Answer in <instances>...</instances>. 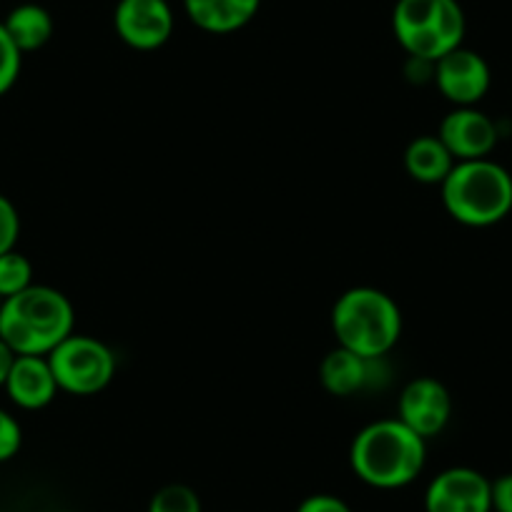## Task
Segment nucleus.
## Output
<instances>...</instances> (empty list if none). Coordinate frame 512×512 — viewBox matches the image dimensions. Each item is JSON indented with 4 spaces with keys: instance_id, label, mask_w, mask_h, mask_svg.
<instances>
[{
    "instance_id": "f257e3e1",
    "label": "nucleus",
    "mask_w": 512,
    "mask_h": 512,
    "mask_svg": "<svg viewBox=\"0 0 512 512\" xmlns=\"http://www.w3.org/2000/svg\"><path fill=\"white\" fill-rule=\"evenodd\" d=\"M427 460L425 437L395 420H379L357 432L349 447L354 475L377 490H397L420 477Z\"/></svg>"
},
{
    "instance_id": "f03ea898",
    "label": "nucleus",
    "mask_w": 512,
    "mask_h": 512,
    "mask_svg": "<svg viewBox=\"0 0 512 512\" xmlns=\"http://www.w3.org/2000/svg\"><path fill=\"white\" fill-rule=\"evenodd\" d=\"M76 312L71 299L46 284H31L16 297L3 299L0 339L16 354L48 357L73 334Z\"/></svg>"
},
{
    "instance_id": "7ed1b4c3",
    "label": "nucleus",
    "mask_w": 512,
    "mask_h": 512,
    "mask_svg": "<svg viewBox=\"0 0 512 512\" xmlns=\"http://www.w3.org/2000/svg\"><path fill=\"white\" fill-rule=\"evenodd\" d=\"M339 347L364 359H379L402 337V312L390 294L374 287L347 289L332 309Z\"/></svg>"
},
{
    "instance_id": "20e7f679",
    "label": "nucleus",
    "mask_w": 512,
    "mask_h": 512,
    "mask_svg": "<svg viewBox=\"0 0 512 512\" xmlns=\"http://www.w3.org/2000/svg\"><path fill=\"white\" fill-rule=\"evenodd\" d=\"M440 189L447 214L465 226H495L512 211V176L492 159L457 161Z\"/></svg>"
},
{
    "instance_id": "39448f33",
    "label": "nucleus",
    "mask_w": 512,
    "mask_h": 512,
    "mask_svg": "<svg viewBox=\"0 0 512 512\" xmlns=\"http://www.w3.org/2000/svg\"><path fill=\"white\" fill-rule=\"evenodd\" d=\"M392 31L407 56L435 63L462 46L467 18L457 0H397Z\"/></svg>"
},
{
    "instance_id": "423d86ee",
    "label": "nucleus",
    "mask_w": 512,
    "mask_h": 512,
    "mask_svg": "<svg viewBox=\"0 0 512 512\" xmlns=\"http://www.w3.org/2000/svg\"><path fill=\"white\" fill-rule=\"evenodd\" d=\"M48 364L53 369V377L58 382V390L68 395L88 397L106 390L116 374V357L111 349L96 337L76 334L63 339L51 354Z\"/></svg>"
},
{
    "instance_id": "0eeeda50",
    "label": "nucleus",
    "mask_w": 512,
    "mask_h": 512,
    "mask_svg": "<svg viewBox=\"0 0 512 512\" xmlns=\"http://www.w3.org/2000/svg\"><path fill=\"white\" fill-rule=\"evenodd\" d=\"M113 28L128 48L156 51L174 36V11L169 0H118Z\"/></svg>"
},
{
    "instance_id": "6e6552de",
    "label": "nucleus",
    "mask_w": 512,
    "mask_h": 512,
    "mask_svg": "<svg viewBox=\"0 0 512 512\" xmlns=\"http://www.w3.org/2000/svg\"><path fill=\"white\" fill-rule=\"evenodd\" d=\"M425 512H492V482L472 467H447L427 485Z\"/></svg>"
},
{
    "instance_id": "1a4fd4ad",
    "label": "nucleus",
    "mask_w": 512,
    "mask_h": 512,
    "mask_svg": "<svg viewBox=\"0 0 512 512\" xmlns=\"http://www.w3.org/2000/svg\"><path fill=\"white\" fill-rule=\"evenodd\" d=\"M432 81L437 83L442 96L450 103L460 106H475L490 91V66L477 51L460 46L435 61Z\"/></svg>"
},
{
    "instance_id": "9d476101",
    "label": "nucleus",
    "mask_w": 512,
    "mask_h": 512,
    "mask_svg": "<svg viewBox=\"0 0 512 512\" xmlns=\"http://www.w3.org/2000/svg\"><path fill=\"white\" fill-rule=\"evenodd\" d=\"M452 417V397L435 377H417L405 384L397 402V420L405 422L420 437H435Z\"/></svg>"
},
{
    "instance_id": "9b49d317",
    "label": "nucleus",
    "mask_w": 512,
    "mask_h": 512,
    "mask_svg": "<svg viewBox=\"0 0 512 512\" xmlns=\"http://www.w3.org/2000/svg\"><path fill=\"white\" fill-rule=\"evenodd\" d=\"M437 136L455 161H475L490 159L500 131L487 113L477 111L475 106H460L442 118Z\"/></svg>"
},
{
    "instance_id": "f8f14e48",
    "label": "nucleus",
    "mask_w": 512,
    "mask_h": 512,
    "mask_svg": "<svg viewBox=\"0 0 512 512\" xmlns=\"http://www.w3.org/2000/svg\"><path fill=\"white\" fill-rule=\"evenodd\" d=\"M3 390L21 410H43L51 405L58 395V382L53 377L48 357L16 354Z\"/></svg>"
},
{
    "instance_id": "ddd939ff",
    "label": "nucleus",
    "mask_w": 512,
    "mask_h": 512,
    "mask_svg": "<svg viewBox=\"0 0 512 512\" xmlns=\"http://www.w3.org/2000/svg\"><path fill=\"white\" fill-rule=\"evenodd\" d=\"M262 0H184V11L199 31L226 36L249 26Z\"/></svg>"
},
{
    "instance_id": "4468645a",
    "label": "nucleus",
    "mask_w": 512,
    "mask_h": 512,
    "mask_svg": "<svg viewBox=\"0 0 512 512\" xmlns=\"http://www.w3.org/2000/svg\"><path fill=\"white\" fill-rule=\"evenodd\" d=\"M377 359H364L349 349L339 347L332 349L319 364V379L322 387L334 397H349L359 392L369 382V367Z\"/></svg>"
},
{
    "instance_id": "2eb2a0df",
    "label": "nucleus",
    "mask_w": 512,
    "mask_h": 512,
    "mask_svg": "<svg viewBox=\"0 0 512 512\" xmlns=\"http://www.w3.org/2000/svg\"><path fill=\"white\" fill-rule=\"evenodd\" d=\"M457 161L440 136H417L405 151V169L420 184H442Z\"/></svg>"
},
{
    "instance_id": "dca6fc26",
    "label": "nucleus",
    "mask_w": 512,
    "mask_h": 512,
    "mask_svg": "<svg viewBox=\"0 0 512 512\" xmlns=\"http://www.w3.org/2000/svg\"><path fill=\"white\" fill-rule=\"evenodd\" d=\"M3 26H6L13 43L21 48L23 56L33 51H41L53 38L51 13L43 6H38V3H21V6H16L6 16Z\"/></svg>"
},
{
    "instance_id": "f3484780",
    "label": "nucleus",
    "mask_w": 512,
    "mask_h": 512,
    "mask_svg": "<svg viewBox=\"0 0 512 512\" xmlns=\"http://www.w3.org/2000/svg\"><path fill=\"white\" fill-rule=\"evenodd\" d=\"M33 284V264L21 251L0 254V299L16 297Z\"/></svg>"
},
{
    "instance_id": "a211bd4d",
    "label": "nucleus",
    "mask_w": 512,
    "mask_h": 512,
    "mask_svg": "<svg viewBox=\"0 0 512 512\" xmlns=\"http://www.w3.org/2000/svg\"><path fill=\"white\" fill-rule=\"evenodd\" d=\"M149 512H204V507H201V497L196 495L194 487L174 482V485L161 487L151 497Z\"/></svg>"
},
{
    "instance_id": "6ab92c4d",
    "label": "nucleus",
    "mask_w": 512,
    "mask_h": 512,
    "mask_svg": "<svg viewBox=\"0 0 512 512\" xmlns=\"http://www.w3.org/2000/svg\"><path fill=\"white\" fill-rule=\"evenodd\" d=\"M23 66V53L21 48L13 43L8 36L6 26L0 21V96H6L13 86H16L18 76H21Z\"/></svg>"
},
{
    "instance_id": "aec40b11",
    "label": "nucleus",
    "mask_w": 512,
    "mask_h": 512,
    "mask_svg": "<svg viewBox=\"0 0 512 512\" xmlns=\"http://www.w3.org/2000/svg\"><path fill=\"white\" fill-rule=\"evenodd\" d=\"M21 236V214L8 196L0 194V254L16 249Z\"/></svg>"
},
{
    "instance_id": "412c9836",
    "label": "nucleus",
    "mask_w": 512,
    "mask_h": 512,
    "mask_svg": "<svg viewBox=\"0 0 512 512\" xmlns=\"http://www.w3.org/2000/svg\"><path fill=\"white\" fill-rule=\"evenodd\" d=\"M23 445V430L16 417L0 407V462H8L18 455Z\"/></svg>"
},
{
    "instance_id": "4be33fe9",
    "label": "nucleus",
    "mask_w": 512,
    "mask_h": 512,
    "mask_svg": "<svg viewBox=\"0 0 512 512\" xmlns=\"http://www.w3.org/2000/svg\"><path fill=\"white\" fill-rule=\"evenodd\" d=\"M297 512H352V507L337 495H312L307 500H302V505L297 507Z\"/></svg>"
},
{
    "instance_id": "5701e85b",
    "label": "nucleus",
    "mask_w": 512,
    "mask_h": 512,
    "mask_svg": "<svg viewBox=\"0 0 512 512\" xmlns=\"http://www.w3.org/2000/svg\"><path fill=\"white\" fill-rule=\"evenodd\" d=\"M492 512H512V472L492 482Z\"/></svg>"
},
{
    "instance_id": "b1692460",
    "label": "nucleus",
    "mask_w": 512,
    "mask_h": 512,
    "mask_svg": "<svg viewBox=\"0 0 512 512\" xmlns=\"http://www.w3.org/2000/svg\"><path fill=\"white\" fill-rule=\"evenodd\" d=\"M13 359H16V352H13L3 339H0V387H6V379L13 367Z\"/></svg>"
},
{
    "instance_id": "393cba45",
    "label": "nucleus",
    "mask_w": 512,
    "mask_h": 512,
    "mask_svg": "<svg viewBox=\"0 0 512 512\" xmlns=\"http://www.w3.org/2000/svg\"><path fill=\"white\" fill-rule=\"evenodd\" d=\"M58 512H71V510H58Z\"/></svg>"
},
{
    "instance_id": "a878e982",
    "label": "nucleus",
    "mask_w": 512,
    "mask_h": 512,
    "mask_svg": "<svg viewBox=\"0 0 512 512\" xmlns=\"http://www.w3.org/2000/svg\"><path fill=\"white\" fill-rule=\"evenodd\" d=\"M0 307H3V299H0Z\"/></svg>"
}]
</instances>
